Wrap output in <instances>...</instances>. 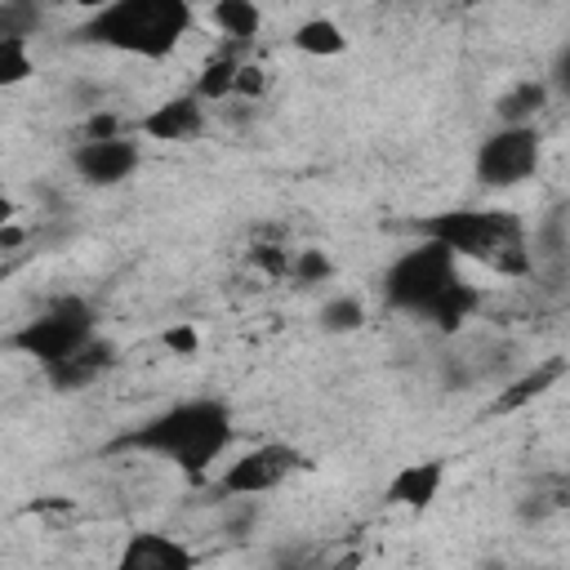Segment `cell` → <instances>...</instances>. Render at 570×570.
I'll use <instances>...</instances> for the list:
<instances>
[{
    "label": "cell",
    "mask_w": 570,
    "mask_h": 570,
    "mask_svg": "<svg viewBox=\"0 0 570 570\" xmlns=\"http://www.w3.org/2000/svg\"><path fill=\"white\" fill-rule=\"evenodd\" d=\"M232 436H236V419H232L227 401H218V396H187V401H174V405L156 410L151 419L125 428L111 441V450L151 454V459L174 463L187 481H205L209 468L227 454Z\"/></svg>",
    "instance_id": "6da1fadb"
},
{
    "label": "cell",
    "mask_w": 570,
    "mask_h": 570,
    "mask_svg": "<svg viewBox=\"0 0 570 570\" xmlns=\"http://www.w3.org/2000/svg\"><path fill=\"white\" fill-rule=\"evenodd\" d=\"M419 236L445 245L459 263H485L499 276H530L534 272V249L525 236L521 214L499 209V205H459L419 218Z\"/></svg>",
    "instance_id": "7a4b0ae2"
},
{
    "label": "cell",
    "mask_w": 570,
    "mask_h": 570,
    "mask_svg": "<svg viewBox=\"0 0 570 570\" xmlns=\"http://www.w3.org/2000/svg\"><path fill=\"white\" fill-rule=\"evenodd\" d=\"M191 4L187 0H116L89 9V18L76 27L85 45L142 58V62H165L174 49L191 36Z\"/></svg>",
    "instance_id": "3957f363"
},
{
    "label": "cell",
    "mask_w": 570,
    "mask_h": 570,
    "mask_svg": "<svg viewBox=\"0 0 570 570\" xmlns=\"http://www.w3.org/2000/svg\"><path fill=\"white\" fill-rule=\"evenodd\" d=\"M459 281H463L459 258L445 245H436V240H419V245H410L405 254H396L387 263V272L379 281V294H383V303L392 312H405V316H423L428 321L436 312V303Z\"/></svg>",
    "instance_id": "277c9868"
},
{
    "label": "cell",
    "mask_w": 570,
    "mask_h": 570,
    "mask_svg": "<svg viewBox=\"0 0 570 570\" xmlns=\"http://www.w3.org/2000/svg\"><path fill=\"white\" fill-rule=\"evenodd\" d=\"M98 338V307L85 294H58L49 298L31 321H22L4 343L22 356H31L40 370L62 365L67 356H76L80 347H89Z\"/></svg>",
    "instance_id": "5b68a950"
},
{
    "label": "cell",
    "mask_w": 570,
    "mask_h": 570,
    "mask_svg": "<svg viewBox=\"0 0 570 570\" xmlns=\"http://www.w3.org/2000/svg\"><path fill=\"white\" fill-rule=\"evenodd\" d=\"M539 165H543L539 125H499L476 142V156H472V174L490 191H508V187L530 183L539 174Z\"/></svg>",
    "instance_id": "8992f818"
},
{
    "label": "cell",
    "mask_w": 570,
    "mask_h": 570,
    "mask_svg": "<svg viewBox=\"0 0 570 570\" xmlns=\"http://www.w3.org/2000/svg\"><path fill=\"white\" fill-rule=\"evenodd\" d=\"M307 468H312V459L298 445H289V441H263V445H249L245 454H236L218 472L214 490L223 499H258V494H272L276 485H285L289 476H298Z\"/></svg>",
    "instance_id": "52a82bcc"
},
{
    "label": "cell",
    "mask_w": 570,
    "mask_h": 570,
    "mask_svg": "<svg viewBox=\"0 0 570 570\" xmlns=\"http://www.w3.org/2000/svg\"><path fill=\"white\" fill-rule=\"evenodd\" d=\"M138 165H142V147L129 134L102 138V142L80 138L71 147V169H76V178L85 187H120V183H129L138 174Z\"/></svg>",
    "instance_id": "ba28073f"
},
{
    "label": "cell",
    "mask_w": 570,
    "mask_h": 570,
    "mask_svg": "<svg viewBox=\"0 0 570 570\" xmlns=\"http://www.w3.org/2000/svg\"><path fill=\"white\" fill-rule=\"evenodd\" d=\"M209 125V102H200L191 89L187 94H174L165 102H156L142 120H138V134L151 138V142H196Z\"/></svg>",
    "instance_id": "9c48e42d"
},
{
    "label": "cell",
    "mask_w": 570,
    "mask_h": 570,
    "mask_svg": "<svg viewBox=\"0 0 570 570\" xmlns=\"http://www.w3.org/2000/svg\"><path fill=\"white\" fill-rule=\"evenodd\" d=\"M111 570H196V552L165 530H134Z\"/></svg>",
    "instance_id": "30bf717a"
},
{
    "label": "cell",
    "mask_w": 570,
    "mask_h": 570,
    "mask_svg": "<svg viewBox=\"0 0 570 570\" xmlns=\"http://www.w3.org/2000/svg\"><path fill=\"white\" fill-rule=\"evenodd\" d=\"M441 485H445V463H441V459H419V463H405V468L387 481L383 494H387V503H396V508L428 512V508L436 503Z\"/></svg>",
    "instance_id": "8fae6325"
},
{
    "label": "cell",
    "mask_w": 570,
    "mask_h": 570,
    "mask_svg": "<svg viewBox=\"0 0 570 570\" xmlns=\"http://www.w3.org/2000/svg\"><path fill=\"white\" fill-rule=\"evenodd\" d=\"M111 361H116V347H111L107 338H94L89 347H80L76 356H67L62 365H49V370H40V374H45L49 387H58V392H80V387H89Z\"/></svg>",
    "instance_id": "7c38bea8"
},
{
    "label": "cell",
    "mask_w": 570,
    "mask_h": 570,
    "mask_svg": "<svg viewBox=\"0 0 570 570\" xmlns=\"http://www.w3.org/2000/svg\"><path fill=\"white\" fill-rule=\"evenodd\" d=\"M209 22L232 49H249L263 31V9L254 0H218L209 4Z\"/></svg>",
    "instance_id": "4fadbf2b"
},
{
    "label": "cell",
    "mask_w": 570,
    "mask_h": 570,
    "mask_svg": "<svg viewBox=\"0 0 570 570\" xmlns=\"http://www.w3.org/2000/svg\"><path fill=\"white\" fill-rule=\"evenodd\" d=\"M240 67H245L240 49L223 45L214 58L200 62V76H196L191 94H196L200 102H223V98H232V94H236V76H240Z\"/></svg>",
    "instance_id": "5bb4252c"
},
{
    "label": "cell",
    "mask_w": 570,
    "mask_h": 570,
    "mask_svg": "<svg viewBox=\"0 0 570 570\" xmlns=\"http://www.w3.org/2000/svg\"><path fill=\"white\" fill-rule=\"evenodd\" d=\"M548 98H552L548 80H517L508 94H499L494 116H499V125H534V116L548 107Z\"/></svg>",
    "instance_id": "9a60e30c"
},
{
    "label": "cell",
    "mask_w": 570,
    "mask_h": 570,
    "mask_svg": "<svg viewBox=\"0 0 570 570\" xmlns=\"http://www.w3.org/2000/svg\"><path fill=\"white\" fill-rule=\"evenodd\" d=\"M566 370H570V361H566V356H557V361H543V365L525 370L517 383H508V387H503V396L494 401V414H512V410L530 405V401H534V396H543V392H548Z\"/></svg>",
    "instance_id": "2e32d148"
},
{
    "label": "cell",
    "mask_w": 570,
    "mask_h": 570,
    "mask_svg": "<svg viewBox=\"0 0 570 570\" xmlns=\"http://www.w3.org/2000/svg\"><path fill=\"white\" fill-rule=\"evenodd\" d=\"M289 45L298 49V53H307V58H338V53H347V31L334 22V18H303L298 27H294V36H289Z\"/></svg>",
    "instance_id": "e0dca14e"
},
{
    "label": "cell",
    "mask_w": 570,
    "mask_h": 570,
    "mask_svg": "<svg viewBox=\"0 0 570 570\" xmlns=\"http://www.w3.org/2000/svg\"><path fill=\"white\" fill-rule=\"evenodd\" d=\"M476 307H481V289L472 285V281H459L441 303H436V312L428 316L441 334H459L463 330V321H472L476 316Z\"/></svg>",
    "instance_id": "ac0fdd59"
},
{
    "label": "cell",
    "mask_w": 570,
    "mask_h": 570,
    "mask_svg": "<svg viewBox=\"0 0 570 570\" xmlns=\"http://www.w3.org/2000/svg\"><path fill=\"white\" fill-rule=\"evenodd\" d=\"M316 321H321L325 334H352V330L365 325V303H361L356 294H334V298L321 303Z\"/></svg>",
    "instance_id": "d6986e66"
},
{
    "label": "cell",
    "mask_w": 570,
    "mask_h": 570,
    "mask_svg": "<svg viewBox=\"0 0 570 570\" xmlns=\"http://www.w3.org/2000/svg\"><path fill=\"white\" fill-rule=\"evenodd\" d=\"M36 58H31V40L27 36H0V85L13 89L22 80H31Z\"/></svg>",
    "instance_id": "ffe728a7"
},
{
    "label": "cell",
    "mask_w": 570,
    "mask_h": 570,
    "mask_svg": "<svg viewBox=\"0 0 570 570\" xmlns=\"http://www.w3.org/2000/svg\"><path fill=\"white\" fill-rule=\"evenodd\" d=\"M249 267H258L267 281H285L294 272V249L272 245V240H258V245H249Z\"/></svg>",
    "instance_id": "44dd1931"
},
{
    "label": "cell",
    "mask_w": 570,
    "mask_h": 570,
    "mask_svg": "<svg viewBox=\"0 0 570 570\" xmlns=\"http://www.w3.org/2000/svg\"><path fill=\"white\" fill-rule=\"evenodd\" d=\"M330 276H334V263H330L325 249H294V272H289V281H298V285H321V281H330Z\"/></svg>",
    "instance_id": "7402d4cb"
},
{
    "label": "cell",
    "mask_w": 570,
    "mask_h": 570,
    "mask_svg": "<svg viewBox=\"0 0 570 570\" xmlns=\"http://www.w3.org/2000/svg\"><path fill=\"white\" fill-rule=\"evenodd\" d=\"M160 343H165L169 356H196V352H200V334H196V325H187V321L169 325V330L160 334Z\"/></svg>",
    "instance_id": "603a6c76"
},
{
    "label": "cell",
    "mask_w": 570,
    "mask_h": 570,
    "mask_svg": "<svg viewBox=\"0 0 570 570\" xmlns=\"http://www.w3.org/2000/svg\"><path fill=\"white\" fill-rule=\"evenodd\" d=\"M263 94H267V71H263L258 62H249V58H245V67H240V76H236V94H232V98L258 102Z\"/></svg>",
    "instance_id": "cb8c5ba5"
},
{
    "label": "cell",
    "mask_w": 570,
    "mask_h": 570,
    "mask_svg": "<svg viewBox=\"0 0 570 570\" xmlns=\"http://www.w3.org/2000/svg\"><path fill=\"white\" fill-rule=\"evenodd\" d=\"M120 134H125V125H120V116H116V111H94V116L85 120V134H80V138L102 142V138H120Z\"/></svg>",
    "instance_id": "d4e9b609"
},
{
    "label": "cell",
    "mask_w": 570,
    "mask_h": 570,
    "mask_svg": "<svg viewBox=\"0 0 570 570\" xmlns=\"http://www.w3.org/2000/svg\"><path fill=\"white\" fill-rule=\"evenodd\" d=\"M548 85L561 94V98H570V40L557 49V58H552V76H548Z\"/></svg>",
    "instance_id": "484cf974"
},
{
    "label": "cell",
    "mask_w": 570,
    "mask_h": 570,
    "mask_svg": "<svg viewBox=\"0 0 570 570\" xmlns=\"http://www.w3.org/2000/svg\"><path fill=\"white\" fill-rule=\"evenodd\" d=\"M22 240H27V232H22L18 223H4V227H0V249H18Z\"/></svg>",
    "instance_id": "4316f807"
},
{
    "label": "cell",
    "mask_w": 570,
    "mask_h": 570,
    "mask_svg": "<svg viewBox=\"0 0 570 570\" xmlns=\"http://www.w3.org/2000/svg\"><path fill=\"white\" fill-rule=\"evenodd\" d=\"M276 570H303V566H276Z\"/></svg>",
    "instance_id": "83f0119b"
}]
</instances>
